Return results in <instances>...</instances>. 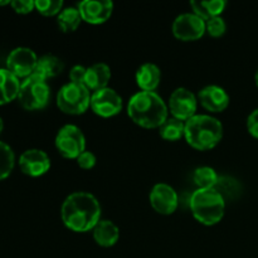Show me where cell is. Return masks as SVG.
Returning a JSON list of instances; mask_svg holds the SVG:
<instances>
[{
    "label": "cell",
    "instance_id": "obj_34",
    "mask_svg": "<svg viewBox=\"0 0 258 258\" xmlns=\"http://www.w3.org/2000/svg\"><path fill=\"white\" fill-rule=\"evenodd\" d=\"M3 127H4V123H3V120H2V117H0V134H2V131H3Z\"/></svg>",
    "mask_w": 258,
    "mask_h": 258
},
{
    "label": "cell",
    "instance_id": "obj_24",
    "mask_svg": "<svg viewBox=\"0 0 258 258\" xmlns=\"http://www.w3.org/2000/svg\"><path fill=\"white\" fill-rule=\"evenodd\" d=\"M219 175L211 166H201L194 170L193 180L198 189H213L216 188Z\"/></svg>",
    "mask_w": 258,
    "mask_h": 258
},
{
    "label": "cell",
    "instance_id": "obj_31",
    "mask_svg": "<svg viewBox=\"0 0 258 258\" xmlns=\"http://www.w3.org/2000/svg\"><path fill=\"white\" fill-rule=\"evenodd\" d=\"M86 72H87V68L83 67V66H73L70 71V80L73 83H81L83 85L86 77Z\"/></svg>",
    "mask_w": 258,
    "mask_h": 258
},
{
    "label": "cell",
    "instance_id": "obj_10",
    "mask_svg": "<svg viewBox=\"0 0 258 258\" xmlns=\"http://www.w3.org/2000/svg\"><path fill=\"white\" fill-rule=\"evenodd\" d=\"M38 57L30 48L18 47L9 53L7 58V70L17 78H27L34 73Z\"/></svg>",
    "mask_w": 258,
    "mask_h": 258
},
{
    "label": "cell",
    "instance_id": "obj_13",
    "mask_svg": "<svg viewBox=\"0 0 258 258\" xmlns=\"http://www.w3.org/2000/svg\"><path fill=\"white\" fill-rule=\"evenodd\" d=\"M77 8L83 22L97 25L110 19L113 12V3L110 0H83Z\"/></svg>",
    "mask_w": 258,
    "mask_h": 258
},
{
    "label": "cell",
    "instance_id": "obj_16",
    "mask_svg": "<svg viewBox=\"0 0 258 258\" xmlns=\"http://www.w3.org/2000/svg\"><path fill=\"white\" fill-rule=\"evenodd\" d=\"M136 85L141 91L155 92L161 81V71L154 63H144L139 67L135 75Z\"/></svg>",
    "mask_w": 258,
    "mask_h": 258
},
{
    "label": "cell",
    "instance_id": "obj_3",
    "mask_svg": "<svg viewBox=\"0 0 258 258\" xmlns=\"http://www.w3.org/2000/svg\"><path fill=\"white\" fill-rule=\"evenodd\" d=\"M223 138V125L211 115H198L185 122L184 139L191 148L206 151L214 149Z\"/></svg>",
    "mask_w": 258,
    "mask_h": 258
},
{
    "label": "cell",
    "instance_id": "obj_32",
    "mask_svg": "<svg viewBox=\"0 0 258 258\" xmlns=\"http://www.w3.org/2000/svg\"><path fill=\"white\" fill-rule=\"evenodd\" d=\"M247 130L254 139H258V108L252 111L248 115V118H247Z\"/></svg>",
    "mask_w": 258,
    "mask_h": 258
},
{
    "label": "cell",
    "instance_id": "obj_25",
    "mask_svg": "<svg viewBox=\"0 0 258 258\" xmlns=\"http://www.w3.org/2000/svg\"><path fill=\"white\" fill-rule=\"evenodd\" d=\"M214 189H216V190L223 197L224 201H226L227 198L236 199L237 197L241 194L242 186L241 183H239L237 179L232 178V176L222 175L218 178V181H217V185Z\"/></svg>",
    "mask_w": 258,
    "mask_h": 258
},
{
    "label": "cell",
    "instance_id": "obj_28",
    "mask_svg": "<svg viewBox=\"0 0 258 258\" xmlns=\"http://www.w3.org/2000/svg\"><path fill=\"white\" fill-rule=\"evenodd\" d=\"M227 24L222 17L212 18L206 22V33H208L211 37L219 38L226 33Z\"/></svg>",
    "mask_w": 258,
    "mask_h": 258
},
{
    "label": "cell",
    "instance_id": "obj_11",
    "mask_svg": "<svg viewBox=\"0 0 258 258\" xmlns=\"http://www.w3.org/2000/svg\"><path fill=\"white\" fill-rule=\"evenodd\" d=\"M90 107L101 117H112L122 110V98L113 88L106 87L92 92Z\"/></svg>",
    "mask_w": 258,
    "mask_h": 258
},
{
    "label": "cell",
    "instance_id": "obj_4",
    "mask_svg": "<svg viewBox=\"0 0 258 258\" xmlns=\"http://www.w3.org/2000/svg\"><path fill=\"white\" fill-rule=\"evenodd\" d=\"M194 218L204 226H216L223 219L226 201L216 189H197L190 197Z\"/></svg>",
    "mask_w": 258,
    "mask_h": 258
},
{
    "label": "cell",
    "instance_id": "obj_7",
    "mask_svg": "<svg viewBox=\"0 0 258 258\" xmlns=\"http://www.w3.org/2000/svg\"><path fill=\"white\" fill-rule=\"evenodd\" d=\"M54 145L63 158L77 159L83 151H86V138L78 126L68 123L58 130Z\"/></svg>",
    "mask_w": 258,
    "mask_h": 258
},
{
    "label": "cell",
    "instance_id": "obj_14",
    "mask_svg": "<svg viewBox=\"0 0 258 258\" xmlns=\"http://www.w3.org/2000/svg\"><path fill=\"white\" fill-rule=\"evenodd\" d=\"M19 168L25 175L38 178L49 171L50 159L45 151L39 149H29L20 155Z\"/></svg>",
    "mask_w": 258,
    "mask_h": 258
},
{
    "label": "cell",
    "instance_id": "obj_6",
    "mask_svg": "<svg viewBox=\"0 0 258 258\" xmlns=\"http://www.w3.org/2000/svg\"><path fill=\"white\" fill-rule=\"evenodd\" d=\"M49 97L50 90L47 81L43 80L39 76L34 75V73L20 83L18 100H19L22 107H24L25 110H42L48 105Z\"/></svg>",
    "mask_w": 258,
    "mask_h": 258
},
{
    "label": "cell",
    "instance_id": "obj_22",
    "mask_svg": "<svg viewBox=\"0 0 258 258\" xmlns=\"http://www.w3.org/2000/svg\"><path fill=\"white\" fill-rule=\"evenodd\" d=\"M81 22H82V17L80 14V10L75 7L63 8L62 12L57 15V24L63 33L75 32L80 27Z\"/></svg>",
    "mask_w": 258,
    "mask_h": 258
},
{
    "label": "cell",
    "instance_id": "obj_19",
    "mask_svg": "<svg viewBox=\"0 0 258 258\" xmlns=\"http://www.w3.org/2000/svg\"><path fill=\"white\" fill-rule=\"evenodd\" d=\"M19 90V78L15 77L7 68H0V106L7 105L18 98Z\"/></svg>",
    "mask_w": 258,
    "mask_h": 258
},
{
    "label": "cell",
    "instance_id": "obj_5",
    "mask_svg": "<svg viewBox=\"0 0 258 258\" xmlns=\"http://www.w3.org/2000/svg\"><path fill=\"white\" fill-rule=\"evenodd\" d=\"M91 91L81 83L68 82L57 93V106L67 115H82L91 103Z\"/></svg>",
    "mask_w": 258,
    "mask_h": 258
},
{
    "label": "cell",
    "instance_id": "obj_29",
    "mask_svg": "<svg viewBox=\"0 0 258 258\" xmlns=\"http://www.w3.org/2000/svg\"><path fill=\"white\" fill-rule=\"evenodd\" d=\"M78 166L83 170H90V169L95 168L96 163H97V159H96V155L90 150H86L76 159Z\"/></svg>",
    "mask_w": 258,
    "mask_h": 258
},
{
    "label": "cell",
    "instance_id": "obj_27",
    "mask_svg": "<svg viewBox=\"0 0 258 258\" xmlns=\"http://www.w3.org/2000/svg\"><path fill=\"white\" fill-rule=\"evenodd\" d=\"M35 9L44 17H54L63 10L62 0H37Z\"/></svg>",
    "mask_w": 258,
    "mask_h": 258
},
{
    "label": "cell",
    "instance_id": "obj_35",
    "mask_svg": "<svg viewBox=\"0 0 258 258\" xmlns=\"http://www.w3.org/2000/svg\"><path fill=\"white\" fill-rule=\"evenodd\" d=\"M254 81H256V85H257V87H258V70H257L256 75H254Z\"/></svg>",
    "mask_w": 258,
    "mask_h": 258
},
{
    "label": "cell",
    "instance_id": "obj_23",
    "mask_svg": "<svg viewBox=\"0 0 258 258\" xmlns=\"http://www.w3.org/2000/svg\"><path fill=\"white\" fill-rule=\"evenodd\" d=\"M185 133V122L175 117H169L163 125L159 127V134L166 141H178L184 138Z\"/></svg>",
    "mask_w": 258,
    "mask_h": 258
},
{
    "label": "cell",
    "instance_id": "obj_17",
    "mask_svg": "<svg viewBox=\"0 0 258 258\" xmlns=\"http://www.w3.org/2000/svg\"><path fill=\"white\" fill-rule=\"evenodd\" d=\"M111 80V68L106 63H96L87 68L83 85L92 92L107 87Z\"/></svg>",
    "mask_w": 258,
    "mask_h": 258
},
{
    "label": "cell",
    "instance_id": "obj_8",
    "mask_svg": "<svg viewBox=\"0 0 258 258\" xmlns=\"http://www.w3.org/2000/svg\"><path fill=\"white\" fill-rule=\"evenodd\" d=\"M198 102V97L190 90L185 87H179L174 90L169 97V112L173 117L186 122L197 115Z\"/></svg>",
    "mask_w": 258,
    "mask_h": 258
},
{
    "label": "cell",
    "instance_id": "obj_18",
    "mask_svg": "<svg viewBox=\"0 0 258 258\" xmlns=\"http://www.w3.org/2000/svg\"><path fill=\"white\" fill-rule=\"evenodd\" d=\"M93 239L96 243L101 247H108L115 246L120 238V229L118 227L113 223L112 221L108 219H101L95 228L92 229Z\"/></svg>",
    "mask_w": 258,
    "mask_h": 258
},
{
    "label": "cell",
    "instance_id": "obj_12",
    "mask_svg": "<svg viewBox=\"0 0 258 258\" xmlns=\"http://www.w3.org/2000/svg\"><path fill=\"white\" fill-rule=\"evenodd\" d=\"M150 204L154 211L163 216H170L179 206L178 193L173 186L165 183H158L150 191Z\"/></svg>",
    "mask_w": 258,
    "mask_h": 258
},
{
    "label": "cell",
    "instance_id": "obj_15",
    "mask_svg": "<svg viewBox=\"0 0 258 258\" xmlns=\"http://www.w3.org/2000/svg\"><path fill=\"white\" fill-rule=\"evenodd\" d=\"M198 101L207 111L213 113L223 112L229 105V95L224 88L217 85H209L202 88Z\"/></svg>",
    "mask_w": 258,
    "mask_h": 258
},
{
    "label": "cell",
    "instance_id": "obj_2",
    "mask_svg": "<svg viewBox=\"0 0 258 258\" xmlns=\"http://www.w3.org/2000/svg\"><path fill=\"white\" fill-rule=\"evenodd\" d=\"M127 115L144 128H159L169 118V107L156 92L135 93L127 103Z\"/></svg>",
    "mask_w": 258,
    "mask_h": 258
},
{
    "label": "cell",
    "instance_id": "obj_33",
    "mask_svg": "<svg viewBox=\"0 0 258 258\" xmlns=\"http://www.w3.org/2000/svg\"><path fill=\"white\" fill-rule=\"evenodd\" d=\"M12 4V2H9V0H2L0 2V7H4V5H10Z\"/></svg>",
    "mask_w": 258,
    "mask_h": 258
},
{
    "label": "cell",
    "instance_id": "obj_30",
    "mask_svg": "<svg viewBox=\"0 0 258 258\" xmlns=\"http://www.w3.org/2000/svg\"><path fill=\"white\" fill-rule=\"evenodd\" d=\"M10 5L18 14H29L35 9V2L33 0H14Z\"/></svg>",
    "mask_w": 258,
    "mask_h": 258
},
{
    "label": "cell",
    "instance_id": "obj_26",
    "mask_svg": "<svg viewBox=\"0 0 258 258\" xmlns=\"http://www.w3.org/2000/svg\"><path fill=\"white\" fill-rule=\"evenodd\" d=\"M15 164L14 151L8 144L0 141V180H4L12 174Z\"/></svg>",
    "mask_w": 258,
    "mask_h": 258
},
{
    "label": "cell",
    "instance_id": "obj_21",
    "mask_svg": "<svg viewBox=\"0 0 258 258\" xmlns=\"http://www.w3.org/2000/svg\"><path fill=\"white\" fill-rule=\"evenodd\" d=\"M226 0H212V2H190V8L196 15L207 22L212 18L221 17L226 9Z\"/></svg>",
    "mask_w": 258,
    "mask_h": 258
},
{
    "label": "cell",
    "instance_id": "obj_9",
    "mask_svg": "<svg viewBox=\"0 0 258 258\" xmlns=\"http://www.w3.org/2000/svg\"><path fill=\"white\" fill-rule=\"evenodd\" d=\"M173 34L183 42H193L201 39L206 33V22L194 13H184L178 15L173 22Z\"/></svg>",
    "mask_w": 258,
    "mask_h": 258
},
{
    "label": "cell",
    "instance_id": "obj_20",
    "mask_svg": "<svg viewBox=\"0 0 258 258\" xmlns=\"http://www.w3.org/2000/svg\"><path fill=\"white\" fill-rule=\"evenodd\" d=\"M63 70H64V63L60 58L53 54H45L38 58L34 75L39 76L43 80L47 81L48 78H53L59 75Z\"/></svg>",
    "mask_w": 258,
    "mask_h": 258
},
{
    "label": "cell",
    "instance_id": "obj_1",
    "mask_svg": "<svg viewBox=\"0 0 258 258\" xmlns=\"http://www.w3.org/2000/svg\"><path fill=\"white\" fill-rule=\"evenodd\" d=\"M60 217L63 224L71 231L77 233L90 232L101 221L100 202L87 191H75L63 202Z\"/></svg>",
    "mask_w": 258,
    "mask_h": 258
}]
</instances>
